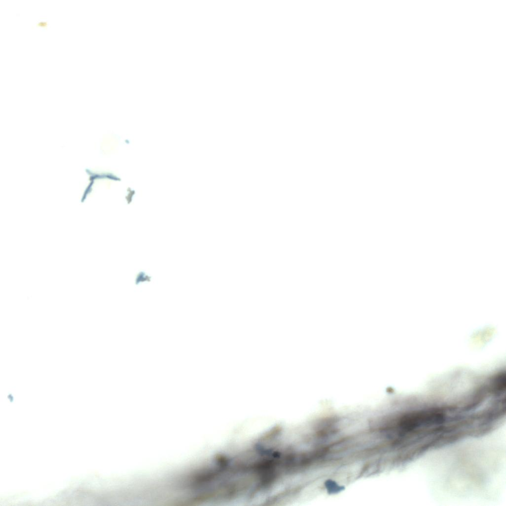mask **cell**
<instances>
[{"label":"cell","mask_w":506,"mask_h":506,"mask_svg":"<svg viewBox=\"0 0 506 506\" xmlns=\"http://www.w3.org/2000/svg\"><path fill=\"white\" fill-rule=\"evenodd\" d=\"M443 414L436 410L422 411L409 413L400 420L399 426L404 432H410L426 426L444 422Z\"/></svg>","instance_id":"1"}]
</instances>
